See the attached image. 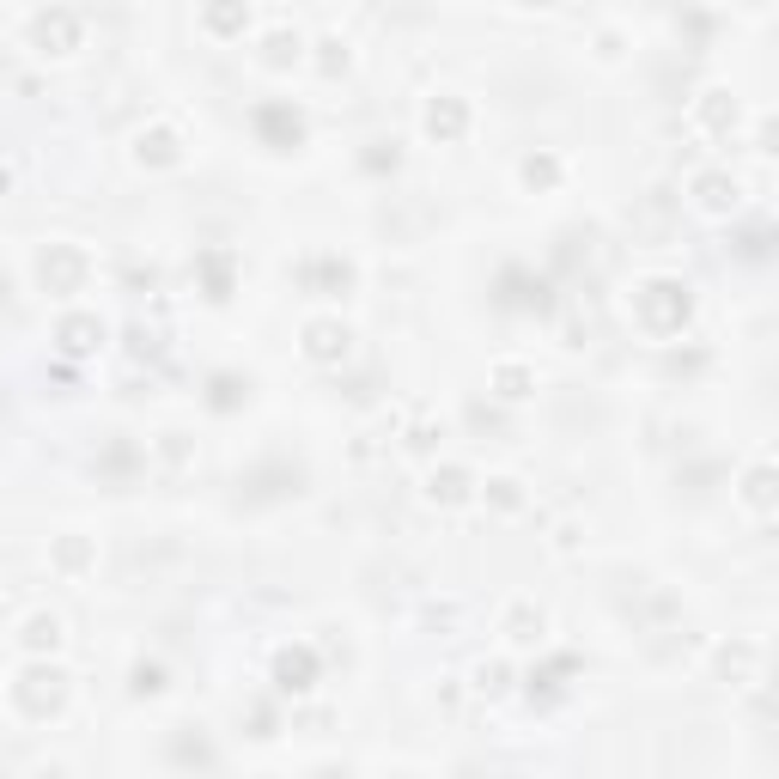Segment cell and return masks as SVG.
Segmentation results:
<instances>
[{
	"label": "cell",
	"instance_id": "277c9868",
	"mask_svg": "<svg viewBox=\"0 0 779 779\" xmlns=\"http://www.w3.org/2000/svg\"><path fill=\"white\" fill-rule=\"evenodd\" d=\"M304 335H311V353H317V359H329V353H335V341L348 348V329H341V323H311Z\"/></svg>",
	"mask_w": 779,
	"mask_h": 779
},
{
	"label": "cell",
	"instance_id": "7a4b0ae2",
	"mask_svg": "<svg viewBox=\"0 0 779 779\" xmlns=\"http://www.w3.org/2000/svg\"><path fill=\"white\" fill-rule=\"evenodd\" d=\"M207 31H213V37H231V31H244L250 25V6H244V0H207Z\"/></svg>",
	"mask_w": 779,
	"mask_h": 779
},
{
	"label": "cell",
	"instance_id": "ba28073f",
	"mask_svg": "<svg viewBox=\"0 0 779 779\" xmlns=\"http://www.w3.org/2000/svg\"><path fill=\"white\" fill-rule=\"evenodd\" d=\"M505 633H512V639H518V646H530V639H542V615H536V621H530V609H518V615H512V621H505Z\"/></svg>",
	"mask_w": 779,
	"mask_h": 779
},
{
	"label": "cell",
	"instance_id": "3957f363",
	"mask_svg": "<svg viewBox=\"0 0 779 779\" xmlns=\"http://www.w3.org/2000/svg\"><path fill=\"white\" fill-rule=\"evenodd\" d=\"M743 505H749L755 518H767V463L749 469V481H743Z\"/></svg>",
	"mask_w": 779,
	"mask_h": 779
},
{
	"label": "cell",
	"instance_id": "8992f818",
	"mask_svg": "<svg viewBox=\"0 0 779 779\" xmlns=\"http://www.w3.org/2000/svg\"><path fill=\"white\" fill-rule=\"evenodd\" d=\"M487 487H494V505H500V512H518V505H524V481H512V476H494Z\"/></svg>",
	"mask_w": 779,
	"mask_h": 779
},
{
	"label": "cell",
	"instance_id": "52a82bcc",
	"mask_svg": "<svg viewBox=\"0 0 779 779\" xmlns=\"http://www.w3.org/2000/svg\"><path fill=\"white\" fill-rule=\"evenodd\" d=\"M694 189H701V207H712V213H719V207H725V189H737V177H701V183H694Z\"/></svg>",
	"mask_w": 779,
	"mask_h": 779
},
{
	"label": "cell",
	"instance_id": "5b68a950",
	"mask_svg": "<svg viewBox=\"0 0 779 779\" xmlns=\"http://www.w3.org/2000/svg\"><path fill=\"white\" fill-rule=\"evenodd\" d=\"M427 128H432V134H439V128H445V134H451V128H463V104L445 92V104H432V110H427Z\"/></svg>",
	"mask_w": 779,
	"mask_h": 779
},
{
	"label": "cell",
	"instance_id": "6da1fadb",
	"mask_svg": "<svg viewBox=\"0 0 779 779\" xmlns=\"http://www.w3.org/2000/svg\"><path fill=\"white\" fill-rule=\"evenodd\" d=\"M19 646H25V652H55V646H61V615H25Z\"/></svg>",
	"mask_w": 779,
	"mask_h": 779
}]
</instances>
